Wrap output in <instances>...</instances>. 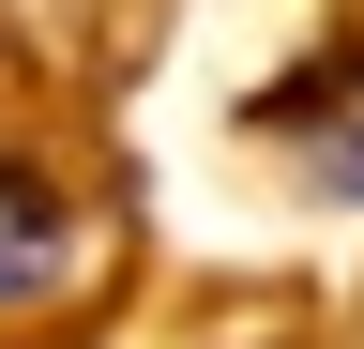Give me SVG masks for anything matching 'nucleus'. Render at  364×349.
I'll return each mask as SVG.
<instances>
[{"mask_svg":"<svg viewBox=\"0 0 364 349\" xmlns=\"http://www.w3.org/2000/svg\"><path fill=\"white\" fill-rule=\"evenodd\" d=\"M289 137H304V183L318 198H364V61L318 76V92H289Z\"/></svg>","mask_w":364,"mask_h":349,"instance_id":"obj_3","label":"nucleus"},{"mask_svg":"<svg viewBox=\"0 0 364 349\" xmlns=\"http://www.w3.org/2000/svg\"><path fill=\"white\" fill-rule=\"evenodd\" d=\"M61 258H76V213H61V183L0 152V304H31V289H61Z\"/></svg>","mask_w":364,"mask_h":349,"instance_id":"obj_2","label":"nucleus"},{"mask_svg":"<svg viewBox=\"0 0 364 349\" xmlns=\"http://www.w3.org/2000/svg\"><path fill=\"white\" fill-rule=\"evenodd\" d=\"M0 31H31L61 76H122L152 46V0H0Z\"/></svg>","mask_w":364,"mask_h":349,"instance_id":"obj_1","label":"nucleus"}]
</instances>
